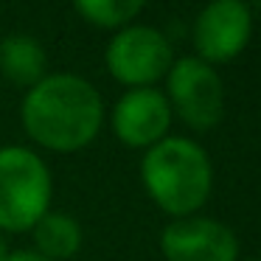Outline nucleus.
<instances>
[{
  "label": "nucleus",
  "mask_w": 261,
  "mask_h": 261,
  "mask_svg": "<svg viewBox=\"0 0 261 261\" xmlns=\"http://www.w3.org/2000/svg\"><path fill=\"white\" fill-rule=\"evenodd\" d=\"M23 129L51 152H76L93 143L104 121V104L87 79L54 73L29 87L23 101Z\"/></svg>",
  "instance_id": "f257e3e1"
},
{
  "label": "nucleus",
  "mask_w": 261,
  "mask_h": 261,
  "mask_svg": "<svg viewBox=\"0 0 261 261\" xmlns=\"http://www.w3.org/2000/svg\"><path fill=\"white\" fill-rule=\"evenodd\" d=\"M141 177L149 197L171 216H191L205 205L214 182L211 160L199 143L188 138H163L146 149Z\"/></svg>",
  "instance_id": "f03ea898"
},
{
  "label": "nucleus",
  "mask_w": 261,
  "mask_h": 261,
  "mask_svg": "<svg viewBox=\"0 0 261 261\" xmlns=\"http://www.w3.org/2000/svg\"><path fill=\"white\" fill-rule=\"evenodd\" d=\"M51 171L31 149H0V230H31L51 211Z\"/></svg>",
  "instance_id": "7ed1b4c3"
},
{
  "label": "nucleus",
  "mask_w": 261,
  "mask_h": 261,
  "mask_svg": "<svg viewBox=\"0 0 261 261\" xmlns=\"http://www.w3.org/2000/svg\"><path fill=\"white\" fill-rule=\"evenodd\" d=\"M174 65L171 45L152 25H129L121 29L107 45V68L121 85L152 87L169 73Z\"/></svg>",
  "instance_id": "20e7f679"
},
{
  "label": "nucleus",
  "mask_w": 261,
  "mask_h": 261,
  "mask_svg": "<svg viewBox=\"0 0 261 261\" xmlns=\"http://www.w3.org/2000/svg\"><path fill=\"white\" fill-rule=\"evenodd\" d=\"M169 101L191 129H211L219 124L225 110V90L216 70L199 57H182L166 73Z\"/></svg>",
  "instance_id": "39448f33"
},
{
  "label": "nucleus",
  "mask_w": 261,
  "mask_h": 261,
  "mask_svg": "<svg viewBox=\"0 0 261 261\" xmlns=\"http://www.w3.org/2000/svg\"><path fill=\"white\" fill-rule=\"evenodd\" d=\"M253 17L244 0H211L194 23V48L202 62H230L244 51Z\"/></svg>",
  "instance_id": "423d86ee"
},
{
  "label": "nucleus",
  "mask_w": 261,
  "mask_h": 261,
  "mask_svg": "<svg viewBox=\"0 0 261 261\" xmlns=\"http://www.w3.org/2000/svg\"><path fill=\"white\" fill-rule=\"evenodd\" d=\"M160 250L166 261H236L239 242L222 222L186 216L163 227Z\"/></svg>",
  "instance_id": "0eeeda50"
},
{
  "label": "nucleus",
  "mask_w": 261,
  "mask_h": 261,
  "mask_svg": "<svg viewBox=\"0 0 261 261\" xmlns=\"http://www.w3.org/2000/svg\"><path fill=\"white\" fill-rule=\"evenodd\" d=\"M171 104L154 87H135L113 110V132L132 149H149L166 138Z\"/></svg>",
  "instance_id": "6e6552de"
},
{
  "label": "nucleus",
  "mask_w": 261,
  "mask_h": 261,
  "mask_svg": "<svg viewBox=\"0 0 261 261\" xmlns=\"http://www.w3.org/2000/svg\"><path fill=\"white\" fill-rule=\"evenodd\" d=\"M48 57L45 48L25 34H12L0 42V73L9 82L23 87H34L45 79Z\"/></svg>",
  "instance_id": "1a4fd4ad"
},
{
  "label": "nucleus",
  "mask_w": 261,
  "mask_h": 261,
  "mask_svg": "<svg viewBox=\"0 0 261 261\" xmlns=\"http://www.w3.org/2000/svg\"><path fill=\"white\" fill-rule=\"evenodd\" d=\"M34 242L40 255L51 261H65L73 258L82 247V227L73 216L59 214V211H48L34 227Z\"/></svg>",
  "instance_id": "9d476101"
},
{
  "label": "nucleus",
  "mask_w": 261,
  "mask_h": 261,
  "mask_svg": "<svg viewBox=\"0 0 261 261\" xmlns=\"http://www.w3.org/2000/svg\"><path fill=\"white\" fill-rule=\"evenodd\" d=\"M73 6L87 23L101 29H121L146 6V0H73Z\"/></svg>",
  "instance_id": "9b49d317"
},
{
  "label": "nucleus",
  "mask_w": 261,
  "mask_h": 261,
  "mask_svg": "<svg viewBox=\"0 0 261 261\" xmlns=\"http://www.w3.org/2000/svg\"><path fill=\"white\" fill-rule=\"evenodd\" d=\"M6 261H51L40 253H31V250H17V253H9Z\"/></svg>",
  "instance_id": "f8f14e48"
},
{
  "label": "nucleus",
  "mask_w": 261,
  "mask_h": 261,
  "mask_svg": "<svg viewBox=\"0 0 261 261\" xmlns=\"http://www.w3.org/2000/svg\"><path fill=\"white\" fill-rule=\"evenodd\" d=\"M9 255V247H6V236H3V230H0V261H6Z\"/></svg>",
  "instance_id": "ddd939ff"
},
{
  "label": "nucleus",
  "mask_w": 261,
  "mask_h": 261,
  "mask_svg": "<svg viewBox=\"0 0 261 261\" xmlns=\"http://www.w3.org/2000/svg\"><path fill=\"white\" fill-rule=\"evenodd\" d=\"M255 3H261V0H255Z\"/></svg>",
  "instance_id": "4468645a"
},
{
  "label": "nucleus",
  "mask_w": 261,
  "mask_h": 261,
  "mask_svg": "<svg viewBox=\"0 0 261 261\" xmlns=\"http://www.w3.org/2000/svg\"><path fill=\"white\" fill-rule=\"evenodd\" d=\"M255 261H258V258H255Z\"/></svg>",
  "instance_id": "2eb2a0df"
}]
</instances>
